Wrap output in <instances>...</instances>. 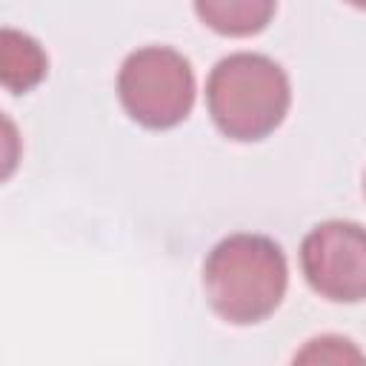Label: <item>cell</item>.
<instances>
[{"mask_svg": "<svg viewBox=\"0 0 366 366\" xmlns=\"http://www.w3.org/2000/svg\"><path fill=\"white\" fill-rule=\"evenodd\" d=\"M277 0H194V11L217 34L249 37L263 31L274 17Z\"/></svg>", "mask_w": 366, "mask_h": 366, "instance_id": "cell-5", "label": "cell"}, {"mask_svg": "<svg viewBox=\"0 0 366 366\" xmlns=\"http://www.w3.org/2000/svg\"><path fill=\"white\" fill-rule=\"evenodd\" d=\"M49 69V57L43 51V46L17 29H3V40H0V80L9 92L23 94L29 89H34Z\"/></svg>", "mask_w": 366, "mask_h": 366, "instance_id": "cell-6", "label": "cell"}, {"mask_svg": "<svg viewBox=\"0 0 366 366\" xmlns=\"http://www.w3.org/2000/svg\"><path fill=\"white\" fill-rule=\"evenodd\" d=\"M292 103L289 74L257 51H234L214 63L206 80V106L214 126L240 143L269 137Z\"/></svg>", "mask_w": 366, "mask_h": 366, "instance_id": "cell-2", "label": "cell"}, {"mask_svg": "<svg viewBox=\"0 0 366 366\" xmlns=\"http://www.w3.org/2000/svg\"><path fill=\"white\" fill-rule=\"evenodd\" d=\"M349 6H355V9H366V0H346Z\"/></svg>", "mask_w": 366, "mask_h": 366, "instance_id": "cell-8", "label": "cell"}, {"mask_svg": "<svg viewBox=\"0 0 366 366\" xmlns=\"http://www.w3.org/2000/svg\"><path fill=\"white\" fill-rule=\"evenodd\" d=\"M289 266L283 249L252 232L223 237L203 263V289L217 317L249 326L266 320L283 300Z\"/></svg>", "mask_w": 366, "mask_h": 366, "instance_id": "cell-1", "label": "cell"}, {"mask_svg": "<svg viewBox=\"0 0 366 366\" xmlns=\"http://www.w3.org/2000/svg\"><path fill=\"white\" fill-rule=\"evenodd\" d=\"M306 283L326 300H366V229L352 220H323L300 243Z\"/></svg>", "mask_w": 366, "mask_h": 366, "instance_id": "cell-4", "label": "cell"}, {"mask_svg": "<svg viewBox=\"0 0 366 366\" xmlns=\"http://www.w3.org/2000/svg\"><path fill=\"white\" fill-rule=\"evenodd\" d=\"M363 192H366V177H363Z\"/></svg>", "mask_w": 366, "mask_h": 366, "instance_id": "cell-9", "label": "cell"}, {"mask_svg": "<svg viewBox=\"0 0 366 366\" xmlns=\"http://www.w3.org/2000/svg\"><path fill=\"white\" fill-rule=\"evenodd\" d=\"M295 360H300V363H349V360H355V363H363L366 360V355L363 352H357L355 349V343L352 340H346V337H337V335H323V337H315V340H309L306 343V349H300L297 355H295Z\"/></svg>", "mask_w": 366, "mask_h": 366, "instance_id": "cell-7", "label": "cell"}, {"mask_svg": "<svg viewBox=\"0 0 366 366\" xmlns=\"http://www.w3.org/2000/svg\"><path fill=\"white\" fill-rule=\"evenodd\" d=\"M117 97L126 114L146 129H172L194 106V71L169 46L132 51L117 71Z\"/></svg>", "mask_w": 366, "mask_h": 366, "instance_id": "cell-3", "label": "cell"}]
</instances>
